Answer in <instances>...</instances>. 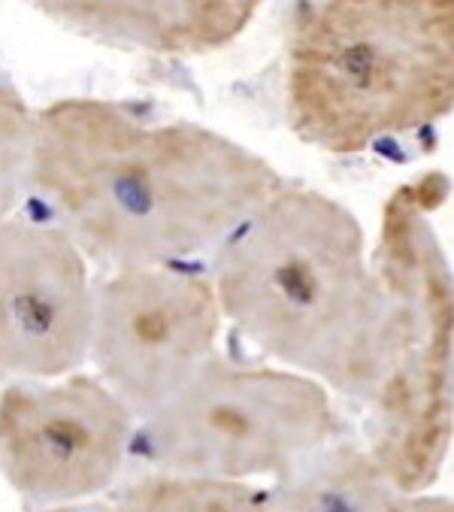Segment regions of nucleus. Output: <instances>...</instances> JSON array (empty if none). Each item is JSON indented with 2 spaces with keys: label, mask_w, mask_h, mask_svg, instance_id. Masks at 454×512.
<instances>
[{
  "label": "nucleus",
  "mask_w": 454,
  "mask_h": 512,
  "mask_svg": "<svg viewBox=\"0 0 454 512\" xmlns=\"http://www.w3.org/2000/svg\"><path fill=\"white\" fill-rule=\"evenodd\" d=\"M454 104V0H306L285 58L291 131L358 155L445 119Z\"/></svg>",
  "instance_id": "obj_3"
},
{
  "label": "nucleus",
  "mask_w": 454,
  "mask_h": 512,
  "mask_svg": "<svg viewBox=\"0 0 454 512\" xmlns=\"http://www.w3.org/2000/svg\"><path fill=\"white\" fill-rule=\"evenodd\" d=\"M31 143L34 110L19 91L0 85V219L13 216L31 188Z\"/></svg>",
  "instance_id": "obj_12"
},
{
  "label": "nucleus",
  "mask_w": 454,
  "mask_h": 512,
  "mask_svg": "<svg viewBox=\"0 0 454 512\" xmlns=\"http://www.w3.org/2000/svg\"><path fill=\"white\" fill-rule=\"evenodd\" d=\"M58 25L109 46L206 55L231 46L261 0H31Z\"/></svg>",
  "instance_id": "obj_9"
},
{
  "label": "nucleus",
  "mask_w": 454,
  "mask_h": 512,
  "mask_svg": "<svg viewBox=\"0 0 454 512\" xmlns=\"http://www.w3.org/2000/svg\"><path fill=\"white\" fill-rule=\"evenodd\" d=\"M40 512H116L109 500H88V503H73V506H55V509H40Z\"/></svg>",
  "instance_id": "obj_13"
},
{
  "label": "nucleus",
  "mask_w": 454,
  "mask_h": 512,
  "mask_svg": "<svg viewBox=\"0 0 454 512\" xmlns=\"http://www.w3.org/2000/svg\"><path fill=\"white\" fill-rule=\"evenodd\" d=\"M339 434L343 419L321 382L212 355L137 422L134 452L152 470L258 482L285 476Z\"/></svg>",
  "instance_id": "obj_5"
},
{
  "label": "nucleus",
  "mask_w": 454,
  "mask_h": 512,
  "mask_svg": "<svg viewBox=\"0 0 454 512\" xmlns=\"http://www.w3.org/2000/svg\"><path fill=\"white\" fill-rule=\"evenodd\" d=\"M221 322L209 276L182 264L109 270L94 285V376L140 422L215 355Z\"/></svg>",
  "instance_id": "obj_6"
},
{
  "label": "nucleus",
  "mask_w": 454,
  "mask_h": 512,
  "mask_svg": "<svg viewBox=\"0 0 454 512\" xmlns=\"http://www.w3.org/2000/svg\"><path fill=\"white\" fill-rule=\"evenodd\" d=\"M116 512H270V488L194 473L149 470L109 500Z\"/></svg>",
  "instance_id": "obj_11"
},
{
  "label": "nucleus",
  "mask_w": 454,
  "mask_h": 512,
  "mask_svg": "<svg viewBox=\"0 0 454 512\" xmlns=\"http://www.w3.org/2000/svg\"><path fill=\"white\" fill-rule=\"evenodd\" d=\"M134 437L137 416L97 376L10 379L0 391V476L40 509L100 500Z\"/></svg>",
  "instance_id": "obj_7"
},
{
  "label": "nucleus",
  "mask_w": 454,
  "mask_h": 512,
  "mask_svg": "<svg viewBox=\"0 0 454 512\" xmlns=\"http://www.w3.org/2000/svg\"><path fill=\"white\" fill-rule=\"evenodd\" d=\"M282 185L234 137L122 100L64 97L34 113L31 188L82 255L109 270L215 249Z\"/></svg>",
  "instance_id": "obj_1"
},
{
  "label": "nucleus",
  "mask_w": 454,
  "mask_h": 512,
  "mask_svg": "<svg viewBox=\"0 0 454 512\" xmlns=\"http://www.w3.org/2000/svg\"><path fill=\"white\" fill-rule=\"evenodd\" d=\"M221 319L279 367L367 403L379 382L382 285L361 219L315 188L273 191L215 246Z\"/></svg>",
  "instance_id": "obj_2"
},
{
  "label": "nucleus",
  "mask_w": 454,
  "mask_h": 512,
  "mask_svg": "<svg viewBox=\"0 0 454 512\" xmlns=\"http://www.w3.org/2000/svg\"><path fill=\"white\" fill-rule=\"evenodd\" d=\"M421 494L397 488L364 443L333 440L276 479L270 512H418Z\"/></svg>",
  "instance_id": "obj_10"
},
{
  "label": "nucleus",
  "mask_w": 454,
  "mask_h": 512,
  "mask_svg": "<svg viewBox=\"0 0 454 512\" xmlns=\"http://www.w3.org/2000/svg\"><path fill=\"white\" fill-rule=\"evenodd\" d=\"M445 200L448 179L436 170L397 185L370 249L382 285V325L379 382L364 403V449L409 494L433 488L454 440V291L436 231Z\"/></svg>",
  "instance_id": "obj_4"
},
{
  "label": "nucleus",
  "mask_w": 454,
  "mask_h": 512,
  "mask_svg": "<svg viewBox=\"0 0 454 512\" xmlns=\"http://www.w3.org/2000/svg\"><path fill=\"white\" fill-rule=\"evenodd\" d=\"M94 282L55 225L0 219V376L52 379L88 361Z\"/></svg>",
  "instance_id": "obj_8"
}]
</instances>
